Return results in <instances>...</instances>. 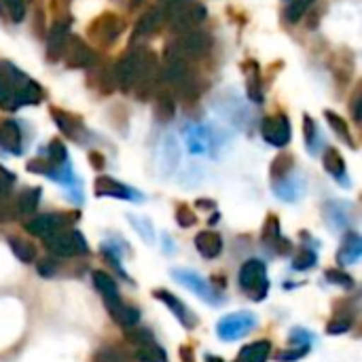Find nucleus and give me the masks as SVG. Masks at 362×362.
<instances>
[{
    "instance_id": "nucleus-1",
    "label": "nucleus",
    "mask_w": 362,
    "mask_h": 362,
    "mask_svg": "<svg viewBox=\"0 0 362 362\" xmlns=\"http://www.w3.org/2000/svg\"><path fill=\"white\" fill-rule=\"evenodd\" d=\"M42 100V89L36 81L15 68L11 62L0 59V108L15 110L19 106L38 104Z\"/></svg>"
},
{
    "instance_id": "nucleus-2",
    "label": "nucleus",
    "mask_w": 362,
    "mask_h": 362,
    "mask_svg": "<svg viewBox=\"0 0 362 362\" xmlns=\"http://www.w3.org/2000/svg\"><path fill=\"white\" fill-rule=\"evenodd\" d=\"M212 45H214V40L208 32H202L197 28L185 30V32H178V36H174L165 45L163 57H180V59H187L193 64V62L208 57L212 51Z\"/></svg>"
},
{
    "instance_id": "nucleus-3",
    "label": "nucleus",
    "mask_w": 362,
    "mask_h": 362,
    "mask_svg": "<svg viewBox=\"0 0 362 362\" xmlns=\"http://www.w3.org/2000/svg\"><path fill=\"white\" fill-rule=\"evenodd\" d=\"M136 57V95L140 100H148L155 95L159 81H161V66H159V55L148 47V45H138L134 49Z\"/></svg>"
},
{
    "instance_id": "nucleus-4",
    "label": "nucleus",
    "mask_w": 362,
    "mask_h": 362,
    "mask_svg": "<svg viewBox=\"0 0 362 362\" xmlns=\"http://www.w3.org/2000/svg\"><path fill=\"white\" fill-rule=\"evenodd\" d=\"M206 17H208L206 6L193 0L168 2V8L163 11V19L172 25V30H178V32L197 28Z\"/></svg>"
},
{
    "instance_id": "nucleus-5",
    "label": "nucleus",
    "mask_w": 362,
    "mask_h": 362,
    "mask_svg": "<svg viewBox=\"0 0 362 362\" xmlns=\"http://www.w3.org/2000/svg\"><path fill=\"white\" fill-rule=\"evenodd\" d=\"M238 282L240 288L252 299V301H263L269 293V278H267V267L261 259H250L246 261L240 272H238Z\"/></svg>"
},
{
    "instance_id": "nucleus-6",
    "label": "nucleus",
    "mask_w": 362,
    "mask_h": 362,
    "mask_svg": "<svg viewBox=\"0 0 362 362\" xmlns=\"http://www.w3.org/2000/svg\"><path fill=\"white\" fill-rule=\"evenodd\" d=\"M78 218V212H51V214H40V216H34L32 221H28L23 225V229L34 235V238H40V240H47L49 235L62 231V229H68L76 223Z\"/></svg>"
},
{
    "instance_id": "nucleus-7",
    "label": "nucleus",
    "mask_w": 362,
    "mask_h": 362,
    "mask_svg": "<svg viewBox=\"0 0 362 362\" xmlns=\"http://www.w3.org/2000/svg\"><path fill=\"white\" fill-rule=\"evenodd\" d=\"M45 246L55 257H81V255L89 252V246H87L83 233L72 229V227L62 229V231L49 235L45 240Z\"/></svg>"
},
{
    "instance_id": "nucleus-8",
    "label": "nucleus",
    "mask_w": 362,
    "mask_h": 362,
    "mask_svg": "<svg viewBox=\"0 0 362 362\" xmlns=\"http://www.w3.org/2000/svg\"><path fill=\"white\" fill-rule=\"evenodd\" d=\"M125 23L121 21V17H117L115 13H102L98 15L89 25H87V36L93 40L95 47L100 49H106L110 47L123 32Z\"/></svg>"
},
{
    "instance_id": "nucleus-9",
    "label": "nucleus",
    "mask_w": 362,
    "mask_h": 362,
    "mask_svg": "<svg viewBox=\"0 0 362 362\" xmlns=\"http://www.w3.org/2000/svg\"><path fill=\"white\" fill-rule=\"evenodd\" d=\"M257 316L252 312H235V314H227L218 320L216 325V335L221 341H238L242 337H246L255 327H257Z\"/></svg>"
},
{
    "instance_id": "nucleus-10",
    "label": "nucleus",
    "mask_w": 362,
    "mask_h": 362,
    "mask_svg": "<svg viewBox=\"0 0 362 362\" xmlns=\"http://www.w3.org/2000/svg\"><path fill=\"white\" fill-rule=\"evenodd\" d=\"M172 276L178 284H182L187 291L195 293L202 301L210 303V305H221L223 303V295L221 291H216L212 286V282L204 280L197 272L191 269H172Z\"/></svg>"
},
{
    "instance_id": "nucleus-11",
    "label": "nucleus",
    "mask_w": 362,
    "mask_h": 362,
    "mask_svg": "<svg viewBox=\"0 0 362 362\" xmlns=\"http://www.w3.org/2000/svg\"><path fill=\"white\" fill-rule=\"evenodd\" d=\"M62 59L72 70L74 68H91L95 64V53L81 36H68Z\"/></svg>"
},
{
    "instance_id": "nucleus-12",
    "label": "nucleus",
    "mask_w": 362,
    "mask_h": 362,
    "mask_svg": "<svg viewBox=\"0 0 362 362\" xmlns=\"http://www.w3.org/2000/svg\"><path fill=\"white\" fill-rule=\"evenodd\" d=\"M263 138L274 146H286L291 142V123L286 115H269L261 121Z\"/></svg>"
},
{
    "instance_id": "nucleus-13",
    "label": "nucleus",
    "mask_w": 362,
    "mask_h": 362,
    "mask_svg": "<svg viewBox=\"0 0 362 362\" xmlns=\"http://www.w3.org/2000/svg\"><path fill=\"white\" fill-rule=\"evenodd\" d=\"M51 117H53L55 125L59 127V132L64 136H68L70 140H74L78 144L85 142V138H87L89 132H87V127H85V123H83L81 117H76L72 112H66L62 108H55V106H51Z\"/></svg>"
},
{
    "instance_id": "nucleus-14",
    "label": "nucleus",
    "mask_w": 362,
    "mask_h": 362,
    "mask_svg": "<svg viewBox=\"0 0 362 362\" xmlns=\"http://www.w3.org/2000/svg\"><path fill=\"white\" fill-rule=\"evenodd\" d=\"M163 11L161 8H157V6H153V8H148L146 13H142L140 15V19L136 21V25H134V32H132V45H136V42H142V40H146V38H153V36H157L159 34V30H161V25H163Z\"/></svg>"
},
{
    "instance_id": "nucleus-15",
    "label": "nucleus",
    "mask_w": 362,
    "mask_h": 362,
    "mask_svg": "<svg viewBox=\"0 0 362 362\" xmlns=\"http://www.w3.org/2000/svg\"><path fill=\"white\" fill-rule=\"evenodd\" d=\"M153 295H155V299H159L161 303H165L168 305V310L174 314V318L185 327V329H189V331H193L195 327H197V318L191 314V310L178 299V297H174L170 291H165V288H157V291H153Z\"/></svg>"
},
{
    "instance_id": "nucleus-16",
    "label": "nucleus",
    "mask_w": 362,
    "mask_h": 362,
    "mask_svg": "<svg viewBox=\"0 0 362 362\" xmlns=\"http://www.w3.org/2000/svg\"><path fill=\"white\" fill-rule=\"evenodd\" d=\"M68 36H70V21H53L47 34V62L57 64L62 59Z\"/></svg>"
},
{
    "instance_id": "nucleus-17",
    "label": "nucleus",
    "mask_w": 362,
    "mask_h": 362,
    "mask_svg": "<svg viewBox=\"0 0 362 362\" xmlns=\"http://www.w3.org/2000/svg\"><path fill=\"white\" fill-rule=\"evenodd\" d=\"M112 76H115V85L121 91H132L134 83H136V57H134V49H129L127 53H123L117 64L112 66Z\"/></svg>"
},
{
    "instance_id": "nucleus-18",
    "label": "nucleus",
    "mask_w": 362,
    "mask_h": 362,
    "mask_svg": "<svg viewBox=\"0 0 362 362\" xmlns=\"http://www.w3.org/2000/svg\"><path fill=\"white\" fill-rule=\"evenodd\" d=\"M91 278H93V286L98 288V293H100L102 299H104L106 310H108V312L117 310V308L123 303V301H121V293H119L117 282H115L106 272H102V269H95V272L91 274Z\"/></svg>"
},
{
    "instance_id": "nucleus-19",
    "label": "nucleus",
    "mask_w": 362,
    "mask_h": 362,
    "mask_svg": "<svg viewBox=\"0 0 362 362\" xmlns=\"http://www.w3.org/2000/svg\"><path fill=\"white\" fill-rule=\"evenodd\" d=\"M93 191H95V195H98V197L138 199V195H136L129 187H125V185L117 182V180H115V178H110V176H98V178H95V185H93Z\"/></svg>"
},
{
    "instance_id": "nucleus-20",
    "label": "nucleus",
    "mask_w": 362,
    "mask_h": 362,
    "mask_svg": "<svg viewBox=\"0 0 362 362\" xmlns=\"http://www.w3.org/2000/svg\"><path fill=\"white\" fill-rule=\"evenodd\" d=\"M176 115V95L170 87H157L155 91V117L161 123L172 121Z\"/></svg>"
},
{
    "instance_id": "nucleus-21",
    "label": "nucleus",
    "mask_w": 362,
    "mask_h": 362,
    "mask_svg": "<svg viewBox=\"0 0 362 362\" xmlns=\"http://www.w3.org/2000/svg\"><path fill=\"white\" fill-rule=\"evenodd\" d=\"M263 242L272 246L278 255H286L291 250V242L280 235V218L276 214L267 216V223L263 227Z\"/></svg>"
},
{
    "instance_id": "nucleus-22",
    "label": "nucleus",
    "mask_w": 362,
    "mask_h": 362,
    "mask_svg": "<svg viewBox=\"0 0 362 362\" xmlns=\"http://www.w3.org/2000/svg\"><path fill=\"white\" fill-rule=\"evenodd\" d=\"M195 248L204 259H216L223 252V238L216 231H199L195 235Z\"/></svg>"
},
{
    "instance_id": "nucleus-23",
    "label": "nucleus",
    "mask_w": 362,
    "mask_h": 362,
    "mask_svg": "<svg viewBox=\"0 0 362 362\" xmlns=\"http://www.w3.org/2000/svg\"><path fill=\"white\" fill-rule=\"evenodd\" d=\"M0 144L13 155H21V129L17 121L4 119L0 123Z\"/></svg>"
},
{
    "instance_id": "nucleus-24",
    "label": "nucleus",
    "mask_w": 362,
    "mask_h": 362,
    "mask_svg": "<svg viewBox=\"0 0 362 362\" xmlns=\"http://www.w3.org/2000/svg\"><path fill=\"white\" fill-rule=\"evenodd\" d=\"M362 255V240L358 233H348L344 244H341V250L337 252V263L339 265H352L361 259Z\"/></svg>"
},
{
    "instance_id": "nucleus-25",
    "label": "nucleus",
    "mask_w": 362,
    "mask_h": 362,
    "mask_svg": "<svg viewBox=\"0 0 362 362\" xmlns=\"http://www.w3.org/2000/svg\"><path fill=\"white\" fill-rule=\"evenodd\" d=\"M40 195H42L40 187H25L15 199V212L19 216H28V214L36 212V208L40 204Z\"/></svg>"
},
{
    "instance_id": "nucleus-26",
    "label": "nucleus",
    "mask_w": 362,
    "mask_h": 362,
    "mask_svg": "<svg viewBox=\"0 0 362 362\" xmlns=\"http://www.w3.org/2000/svg\"><path fill=\"white\" fill-rule=\"evenodd\" d=\"M269 354H272V344L267 339H259V341L242 348L233 362H267Z\"/></svg>"
},
{
    "instance_id": "nucleus-27",
    "label": "nucleus",
    "mask_w": 362,
    "mask_h": 362,
    "mask_svg": "<svg viewBox=\"0 0 362 362\" xmlns=\"http://www.w3.org/2000/svg\"><path fill=\"white\" fill-rule=\"evenodd\" d=\"M134 358L138 362H170L165 350L155 339L144 341L140 346H134Z\"/></svg>"
},
{
    "instance_id": "nucleus-28",
    "label": "nucleus",
    "mask_w": 362,
    "mask_h": 362,
    "mask_svg": "<svg viewBox=\"0 0 362 362\" xmlns=\"http://www.w3.org/2000/svg\"><path fill=\"white\" fill-rule=\"evenodd\" d=\"M322 163H325V170H327L333 178L344 180V176H346V161H344V157H341V153H339L337 148L329 146V148L325 151Z\"/></svg>"
},
{
    "instance_id": "nucleus-29",
    "label": "nucleus",
    "mask_w": 362,
    "mask_h": 362,
    "mask_svg": "<svg viewBox=\"0 0 362 362\" xmlns=\"http://www.w3.org/2000/svg\"><path fill=\"white\" fill-rule=\"evenodd\" d=\"M246 74H248V81H246V85H248V95H250V100L252 102H263V91H261V70H259V66H257V62H246Z\"/></svg>"
},
{
    "instance_id": "nucleus-30",
    "label": "nucleus",
    "mask_w": 362,
    "mask_h": 362,
    "mask_svg": "<svg viewBox=\"0 0 362 362\" xmlns=\"http://www.w3.org/2000/svg\"><path fill=\"white\" fill-rule=\"evenodd\" d=\"M325 119H327V123L333 127V132H335L346 144H350L352 148H356V142H354V138H352V132H350L346 119H341V117H339L337 112H333V110H325Z\"/></svg>"
},
{
    "instance_id": "nucleus-31",
    "label": "nucleus",
    "mask_w": 362,
    "mask_h": 362,
    "mask_svg": "<svg viewBox=\"0 0 362 362\" xmlns=\"http://www.w3.org/2000/svg\"><path fill=\"white\" fill-rule=\"evenodd\" d=\"M352 322H354V310H346V312L335 310V318L327 325V333L329 335H344L352 329Z\"/></svg>"
},
{
    "instance_id": "nucleus-32",
    "label": "nucleus",
    "mask_w": 362,
    "mask_h": 362,
    "mask_svg": "<svg viewBox=\"0 0 362 362\" xmlns=\"http://www.w3.org/2000/svg\"><path fill=\"white\" fill-rule=\"evenodd\" d=\"M295 168V157L291 153H278V157L272 161V180L278 182L286 178Z\"/></svg>"
},
{
    "instance_id": "nucleus-33",
    "label": "nucleus",
    "mask_w": 362,
    "mask_h": 362,
    "mask_svg": "<svg viewBox=\"0 0 362 362\" xmlns=\"http://www.w3.org/2000/svg\"><path fill=\"white\" fill-rule=\"evenodd\" d=\"M8 246H11V250H13V255L21 261V263H34L36 261V257H38V252H36V248L30 244V242H25V240H21V238H8Z\"/></svg>"
},
{
    "instance_id": "nucleus-34",
    "label": "nucleus",
    "mask_w": 362,
    "mask_h": 362,
    "mask_svg": "<svg viewBox=\"0 0 362 362\" xmlns=\"http://www.w3.org/2000/svg\"><path fill=\"white\" fill-rule=\"evenodd\" d=\"M91 70H95V87L104 93V95H108V93H112L115 91V76H112V66H91Z\"/></svg>"
},
{
    "instance_id": "nucleus-35",
    "label": "nucleus",
    "mask_w": 362,
    "mask_h": 362,
    "mask_svg": "<svg viewBox=\"0 0 362 362\" xmlns=\"http://www.w3.org/2000/svg\"><path fill=\"white\" fill-rule=\"evenodd\" d=\"M316 263H318L316 250H312V248H301V250L295 255V259H293V269H295V272H308V269L316 267Z\"/></svg>"
},
{
    "instance_id": "nucleus-36",
    "label": "nucleus",
    "mask_w": 362,
    "mask_h": 362,
    "mask_svg": "<svg viewBox=\"0 0 362 362\" xmlns=\"http://www.w3.org/2000/svg\"><path fill=\"white\" fill-rule=\"evenodd\" d=\"M314 4V0H291L288 6L284 8V19L288 23H297L301 21V17L308 13V8Z\"/></svg>"
},
{
    "instance_id": "nucleus-37",
    "label": "nucleus",
    "mask_w": 362,
    "mask_h": 362,
    "mask_svg": "<svg viewBox=\"0 0 362 362\" xmlns=\"http://www.w3.org/2000/svg\"><path fill=\"white\" fill-rule=\"evenodd\" d=\"M325 278H327L331 284H337V286H341V288H348V291H352V288L356 286L354 278H352L350 274H346L344 269H327Z\"/></svg>"
},
{
    "instance_id": "nucleus-38",
    "label": "nucleus",
    "mask_w": 362,
    "mask_h": 362,
    "mask_svg": "<svg viewBox=\"0 0 362 362\" xmlns=\"http://www.w3.org/2000/svg\"><path fill=\"white\" fill-rule=\"evenodd\" d=\"M123 335H125V341H129L132 346H140V344H144V341L155 339V335H153L148 329H142V327H138V325L132 327V329H125Z\"/></svg>"
},
{
    "instance_id": "nucleus-39",
    "label": "nucleus",
    "mask_w": 362,
    "mask_h": 362,
    "mask_svg": "<svg viewBox=\"0 0 362 362\" xmlns=\"http://www.w3.org/2000/svg\"><path fill=\"white\" fill-rule=\"evenodd\" d=\"M93 362H129V356L119 352L117 348H100L95 354H93Z\"/></svg>"
},
{
    "instance_id": "nucleus-40",
    "label": "nucleus",
    "mask_w": 362,
    "mask_h": 362,
    "mask_svg": "<svg viewBox=\"0 0 362 362\" xmlns=\"http://www.w3.org/2000/svg\"><path fill=\"white\" fill-rule=\"evenodd\" d=\"M303 134H305L308 148L310 151H316V146H318V125H316V121L310 115L303 117Z\"/></svg>"
},
{
    "instance_id": "nucleus-41",
    "label": "nucleus",
    "mask_w": 362,
    "mask_h": 362,
    "mask_svg": "<svg viewBox=\"0 0 362 362\" xmlns=\"http://www.w3.org/2000/svg\"><path fill=\"white\" fill-rule=\"evenodd\" d=\"M0 2L6 6V11H8V15H11L13 21H23L25 8H28V4L23 0H0Z\"/></svg>"
},
{
    "instance_id": "nucleus-42",
    "label": "nucleus",
    "mask_w": 362,
    "mask_h": 362,
    "mask_svg": "<svg viewBox=\"0 0 362 362\" xmlns=\"http://www.w3.org/2000/svg\"><path fill=\"white\" fill-rule=\"evenodd\" d=\"M176 223L180 225V227H193L195 223H197V218H195V214H193V210L187 206V204H180L178 208H176Z\"/></svg>"
},
{
    "instance_id": "nucleus-43",
    "label": "nucleus",
    "mask_w": 362,
    "mask_h": 362,
    "mask_svg": "<svg viewBox=\"0 0 362 362\" xmlns=\"http://www.w3.org/2000/svg\"><path fill=\"white\" fill-rule=\"evenodd\" d=\"M15 216V202H11L8 195H0V223H11Z\"/></svg>"
},
{
    "instance_id": "nucleus-44",
    "label": "nucleus",
    "mask_w": 362,
    "mask_h": 362,
    "mask_svg": "<svg viewBox=\"0 0 362 362\" xmlns=\"http://www.w3.org/2000/svg\"><path fill=\"white\" fill-rule=\"evenodd\" d=\"M15 174L6 168L0 165V195H11L13 187H15Z\"/></svg>"
},
{
    "instance_id": "nucleus-45",
    "label": "nucleus",
    "mask_w": 362,
    "mask_h": 362,
    "mask_svg": "<svg viewBox=\"0 0 362 362\" xmlns=\"http://www.w3.org/2000/svg\"><path fill=\"white\" fill-rule=\"evenodd\" d=\"M310 352V348L308 346H295V348H291L288 352H282V354H278L276 358L282 362H293V361H301L305 354Z\"/></svg>"
},
{
    "instance_id": "nucleus-46",
    "label": "nucleus",
    "mask_w": 362,
    "mask_h": 362,
    "mask_svg": "<svg viewBox=\"0 0 362 362\" xmlns=\"http://www.w3.org/2000/svg\"><path fill=\"white\" fill-rule=\"evenodd\" d=\"M291 344H295V346H312L314 344V335H310L308 331H303V329H293V333H291Z\"/></svg>"
},
{
    "instance_id": "nucleus-47",
    "label": "nucleus",
    "mask_w": 362,
    "mask_h": 362,
    "mask_svg": "<svg viewBox=\"0 0 362 362\" xmlns=\"http://www.w3.org/2000/svg\"><path fill=\"white\" fill-rule=\"evenodd\" d=\"M129 221L134 223V227H136V231L148 242V244H153L155 242V233H153V229H151V225L148 223H140L138 218H134V216H129Z\"/></svg>"
},
{
    "instance_id": "nucleus-48",
    "label": "nucleus",
    "mask_w": 362,
    "mask_h": 362,
    "mask_svg": "<svg viewBox=\"0 0 362 362\" xmlns=\"http://www.w3.org/2000/svg\"><path fill=\"white\" fill-rule=\"evenodd\" d=\"M55 272H57V263H55V261L47 259V261H40V263H38V274H40V276L51 278Z\"/></svg>"
},
{
    "instance_id": "nucleus-49",
    "label": "nucleus",
    "mask_w": 362,
    "mask_h": 362,
    "mask_svg": "<svg viewBox=\"0 0 362 362\" xmlns=\"http://www.w3.org/2000/svg\"><path fill=\"white\" fill-rule=\"evenodd\" d=\"M362 100H361V89H356V93H354V98H352V115H354V121L356 123H361L362 121Z\"/></svg>"
},
{
    "instance_id": "nucleus-50",
    "label": "nucleus",
    "mask_w": 362,
    "mask_h": 362,
    "mask_svg": "<svg viewBox=\"0 0 362 362\" xmlns=\"http://www.w3.org/2000/svg\"><path fill=\"white\" fill-rule=\"evenodd\" d=\"M89 163H91L95 170H104V157H102V153L91 151V153H89Z\"/></svg>"
},
{
    "instance_id": "nucleus-51",
    "label": "nucleus",
    "mask_w": 362,
    "mask_h": 362,
    "mask_svg": "<svg viewBox=\"0 0 362 362\" xmlns=\"http://www.w3.org/2000/svg\"><path fill=\"white\" fill-rule=\"evenodd\" d=\"M180 354H182V361L185 362H195V358H193V352H191V348H189V346H182Z\"/></svg>"
},
{
    "instance_id": "nucleus-52",
    "label": "nucleus",
    "mask_w": 362,
    "mask_h": 362,
    "mask_svg": "<svg viewBox=\"0 0 362 362\" xmlns=\"http://www.w3.org/2000/svg\"><path fill=\"white\" fill-rule=\"evenodd\" d=\"M144 2H146V0H132L127 6H129V11H136V8H138L140 4H144Z\"/></svg>"
},
{
    "instance_id": "nucleus-53",
    "label": "nucleus",
    "mask_w": 362,
    "mask_h": 362,
    "mask_svg": "<svg viewBox=\"0 0 362 362\" xmlns=\"http://www.w3.org/2000/svg\"><path fill=\"white\" fill-rule=\"evenodd\" d=\"M206 362H225L223 358L214 356V354H206Z\"/></svg>"
},
{
    "instance_id": "nucleus-54",
    "label": "nucleus",
    "mask_w": 362,
    "mask_h": 362,
    "mask_svg": "<svg viewBox=\"0 0 362 362\" xmlns=\"http://www.w3.org/2000/svg\"><path fill=\"white\" fill-rule=\"evenodd\" d=\"M23 2H25V4H30V2H32V0H23Z\"/></svg>"
},
{
    "instance_id": "nucleus-55",
    "label": "nucleus",
    "mask_w": 362,
    "mask_h": 362,
    "mask_svg": "<svg viewBox=\"0 0 362 362\" xmlns=\"http://www.w3.org/2000/svg\"><path fill=\"white\" fill-rule=\"evenodd\" d=\"M163 2H174V0H163Z\"/></svg>"
},
{
    "instance_id": "nucleus-56",
    "label": "nucleus",
    "mask_w": 362,
    "mask_h": 362,
    "mask_svg": "<svg viewBox=\"0 0 362 362\" xmlns=\"http://www.w3.org/2000/svg\"><path fill=\"white\" fill-rule=\"evenodd\" d=\"M66 2H70V0H66Z\"/></svg>"
},
{
    "instance_id": "nucleus-57",
    "label": "nucleus",
    "mask_w": 362,
    "mask_h": 362,
    "mask_svg": "<svg viewBox=\"0 0 362 362\" xmlns=\"http://www.w3.org/2000/svg\"><path fill=\"white\" fill-rule=\"evenodd\" d=\"M288 2H291V0H288Z\"/></svg>"
}]
</instances>
